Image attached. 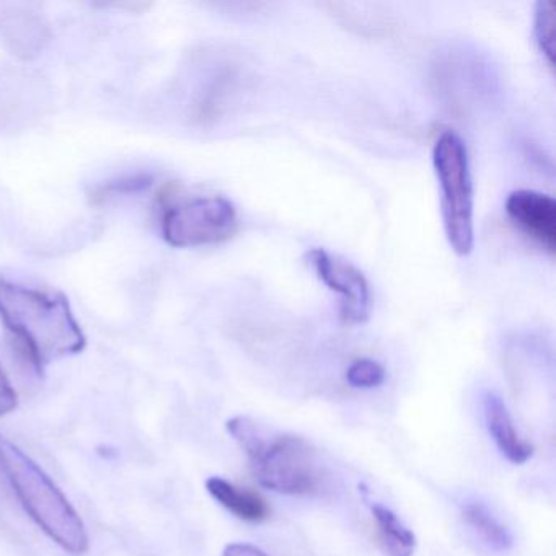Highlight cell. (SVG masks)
Wrapping results in <instances>:
<instances>
[{
	"label": "cell",
	"mask_w": 556,
	"mask_h": 556,
	"mask_svg": "<svg viewBox=\"0 0 556 556\" xmlns=\"http://www.w3.org/2000/svg\"><path fill=\"white\" fill-rule=\"evenodd\" d=\"M0 321L18 359L37 376L54 361L86 350L83 327L70 301L58 292L0 279Z\"/></svg>",
	"instance_id": "1"
},
{
	"label": "cell",
	"mask_w": 556,
	"mask_h": 556,
	"mask_svg": "<svg viewBox=\"0 0 556 556\" xmlns=\"http://www.w3.org/2000/svg\"><path fill=\"white\" fill-rule=\"evenodd\" d=\"M226 426L262 486L289 496L320 493L324 468L305 439L268 431L250 416H236Z\"/></svg>",
	"instance_id": "2"
},
{
	"label": "cell",
	"mask_w": 556,
	"mask_h": 556,
	"mask_svg": "<svg viewBox=\"0 0 556 556\" xmlns=\"http://www.w3.org/2000/svg\"><path fill=\"white\" fill-rule=\"evenodd\" d=\"M0 470L35 523L74 556L89 552V533L73 504L47 471L18 445L0 435Z\"/></svg>",
	"instance_id": "3"
},
{
	"label": "cell",
	"mask_w": 556,
	"mask_h": 556,
	"mask_svg": "<svg viewBox=\"0 0 556 556\" xmlns=\"http://www.w3.org/2000/svg\"><path fill=\"white\" fill-rule=\"evenodd\" d=\"M432 164L441 187L442 220L448 245L458 256L470 255L475 242L473 181L467 148L454 131L438 136Z\"/></svg>",
	"instance_id": "4"
},
{
	"label": "cell",
	"mask_w": 556,
	"mask_h": 556,
	"mask_svg": "<svg viewBox=\"0 0 556 556\" xmlns=\"http://www.w3.org/2000/svg\"><path fill=\"white\" fill-rule=\"evenodd\" d=\"M239 226L237 210L224 197L170 201L162 211V237L175 249H198L226 242Z\"/></svg>",
	"instance_id": "5"
},
{
	"label": "cell",
	"mask_w": 556,
	"mask_h": 556,
	"mask_svg": "<svg viewBox=\"0 0 556 556\" xmlns=\"http://www.w3.org/2000/svg\"><path fill=\"white\" fill-rule=\"evenodd\" d=\"M307 262L320 281L340 295L341 320L348 325L367 321L372 298L366 276L353 263L325 249L311 250L307 253Z\"/></svg>",
	"instance_id": "6"
},
{
	"label": "cell",
	"mask_w": 556,
	"mask_h": 556,
	"mask_svg": "<svg viewBox=\"0 0 556 556\" xmlns=\"http://www.w3.org/2000/svg\"><path fill=\"white\" fill-rule=\"evenodd\" d=\"M506 213L527 236L549 253L556 247V203L549 194L517 190L507 197Z\"/></svg>",
	"instance_id": "7"
},
{
	"label": "cell",
	"mask_w": 556,
	"mask_h": 556,
	"mask_svg": "<svg viewBox=\"0 0 556 556\" xmlns=\"http://www.w3.org/2000/svg\"><path fill=\"white\" fill-rule=\"evenodd\" d=\"M483 415L491 439L510 464L523 465L532 458L533 445L520 438L519 432L514 428L506 403L497 393H484Z\"/></svg>",
	"instance_id": "8"
},
{
	"label": "cell",
	"mask_w": 556,
	"mask_h": 556,
	"mask_svg": "<svg viewBox=\"0 0 556 556\" xmlns=\"http://www.w3.org/2000/svg\"><path fill=\"white\" fill-rule=\"evenodd\" d=\"M206 490L220 506L239 519L250 523L265 522L269 517V506L255 491L236 486L220 477H211L206 481Z\"/></svg>",
	"instance_id": "9"
},
{
	"label": "cell",
	"mask_w": 556,
	"mask_h": 556,
	"mask_svg": "<svg viewBox=\"0 0 556 556\" xmlns=\"http://www.w3.org/2000/svg\"><path fill=\"white\" fill-rule=\"evenodd\" d=\"M367 504L376 520L380 543L387 556H413L416 548L415 533L389 507L379 503Z\"/></svg>",
	"instance_id": "10"
},
{
	"label": "cell",
	"mask_w": 556,
	"mask_h": 556,
	"mask_svg": "<svg viewBox=\"0 0 556 556\" xmlns=\"http://www.w3.org/2000/svg\"><path fill=\"white\" fill-rule=\"evenodd\" d=\"M462 517L473 532L494 552H509L514 546L513 533L501 523L480 501H468L462 506Z\"/></svg>",
	"instance_id": "11"
},
{
	"label": "cell",
	"mask_w": 556,
	"mask_h": 556,
	"mask_svg": "<svg viewBox=\"0 0 556 556\" xmlns=\"http://www.w3.org/2000/svg\"><path fill=\"white\" fill-rule=\"evenodd\" d=\"M533 38L540 53L546 58L549 66L555 64L556 45V4L552 0H539L533 12Z\"/></svg>",
	"instance_id": "12"
},
{
	"label": "cell",
	"mask_w": 556,
	"mask_h": 556,
	"mask_svg": "<svg viewBox=\"0 0 556 556\" xmlns=\"http://www.w3.org/2000/svg\"><path fill=\"white\" fill-rule=\"evenodd\" d=\"M346 382L353 389H377L386 382V369L377 361L363 357V359L353 361L348 367Z\"/></svg>",
	"instance_id": "13"
},
{
	"label": "cell",
	"mask_w": 556,
	"mask_h": 556,
	"mask_svg": "<svg viewBox=\"0 0 556 556\" xmlns=\"http://www.w3.org/2000/svg\"><path fill=\"white\" fill-rule=\"evenodd\" d=\"M18 406V396L5 374L4 367L0 364V416L15 412Z\"/></svg>",
	"instance_id": "14"
},
{
	"label": "cell",
	"mask_w": 556,
	"mask_h": 556,
	"mask_svg": "<svg viewBox=\"0 0 556 556\" xmlns=\"http://www.w3.org/2000/svg\"><path fill=\"white\" fill-rule=\"evenodd\" d=\"M223 556H268L258 546L250 543H230L224 549Z\"/></svg>",
	"instance_id": "15"
}]
</instances>
